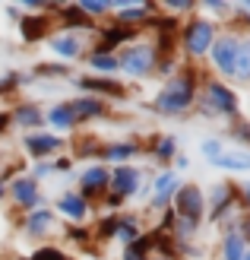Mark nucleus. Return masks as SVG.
I'll return each instance as SVG.
<instances>
[{
    "label": "nucleus",
    "mask_w": 250,
    "mask_h": 260,
    "mask_svg": "<svg viewBox=\"0 0 250 260\" xmlns=\"http://www.w3.org/2000/svg\"><path fill=\"white\" fill-rule=\"evenodd\" d=\"M51 225V213L48 210H38L32 219H29V232H45Z\"/></svg>",
    "instance_id": "nucleus-25"
},
{
    "label": "nucleus",
    "mask_w": 250,
    "mask_h": 260,
    "mask_svg": "<svg viewBox=\"0 0 250 260\" xmlns=\"http://www.w3.org/2000/svg\"><path fill=\"white\" fill-rule=\"evenodd\" d=\"M32 260H70V257H63L57 248H42V251H38Z\"/></svg>",
    "instance_id": "nucleus-30"
},
{
    "label": "nucleus",
    "mask_w": 250,
    "mask_h": 260,
    "mask_svg": "<svg viewBox=\"0 0 250 260\" xmlns=\"http://www.w3.org/2000/svg\"><path fill=\"white\" fill-rule=\"evenodd\" d=\"M117 67H124L127 73H146L149 67H152V51L149 48H130V51H124L121 57H117Z\"/></svg>",
    "instance_id": "nucleus-4"
},
{
    "label": "nucleus",
    "mask_w": 250,
    "mask_h": 260,
    "mask_svg": "<svg viewBox=\"0 0 250 260\" xmlns=\"http://www.w3.org/2000/svg\"><path fill=\"white\" fill-rule=\"evenodd\" d=\"M212 57H216V67H219L222 73H234V57H238V42H234L231 35L219 38V42H216V51H212Z\"/></svg>",
    "instance_id": "nucleus-5"
},
{
    "label": "nucleus",
    "mask_w": 250,
    "mask_h": 260,
    "mask_svg": "<svg viewBox=\"0 0 250 260\" xmlns=\"http://www.w3.org/2000/svg\"><path fill=\"white\" fill-rule=\"evenodd\" d=\"M22 35H25V42H35V38H42V35H45V19H38V16L22 19Z\"/></svg>",
    "instance_id": "nucleus-17"
},
{
    "label": "nucleus",
    "mask_w": 250,
    "mask_h": 260,
    "mask_svg": "<svg viewBox=\"0 0 250 260\" xmlns=\"http://www.w3.org/2000/svg\"><path fill=\"white\" fill-rule=\"evenodd\" d=\"M108 181H111V175L104 168H89L83 175V187H86V193H98V190L108 187Z\"/></svg>",
    "instance_id": "nucleus-9"
},
{
    "label": "nucleus",
    "mask_w": 250,
    "mask_h": 260,
    "mask_svg": "<svg viewBox=\"0 0 250 260\" xmlns=\"http://www.w3.org/2000/svg\"><path fill=\"white\" fill-rule=\"evenodd\" d=\"M155 155H159V159H171V155H174V140L165 137L159 146H155Z\"/></svg>",
    "instance_id": "nucleus-28"
},
{
    "label": "nucleus",
    "mask_w": 250,
    "mask_h": 260,
    "mask_svg": "<svg viewBox=\"0 0 250 260\" xmlns=\"http://www.w3.org/2000/svg\"><path fill=\"white\" fill-rule=\"evenodd\" d=\"M177 213L187 219V222H196L203 216V193L196 187H181L177 190Z\"/></svg>",
    "instance_id": "nucleus-3"
},
{
    "label": "nucleus",
    "mask_w": 250,
    "mask_h": 260,
    "mask_svg": "<svg viewBox=\"0 0 250 260\" xmlns=\"http://www.w3.org/2000/svg\"><path fill=\"white\" fill-rule=\"evenodd\" d=\"M177 190V175H162L159 178V184H155V206H165L168 203V197Z\"/></svg>",
    "instance_id": "nucleus-10"
},
{
    "label": "nucleus",
    "mask_w": 250,
    "mask_h": 260,
    "mask_svg": "<svg viewBox=\"0 0 250 260\" xmlns=\"http://www.w3.org/2000/svg\"><path fill=\"white\" fill-rule=\"evenodd\" d=\"M244 197H247V200H250V184H247V187H244Z\"/></svg>",
    "instance_id": "nucleus-39"
},
{
    "label": "nucleus",
    "mask_w": 250,
    "mask_h": 260,
    "mask_svg": "<svg viewBox=\"0 0 250 260\" xmlns=\"http://www.w3.org/2000/svg\"><path fill=\"white\" fill-rule=\"evenodd\" d=\"M7 121H10L7 114H0V130H7Z\"/></svg>",
    "instance_id": "nucleus-38"
},
{
    "label": "nucleus",
    "mask_w": 250,
    "mask_h": 260,
    "mask_svg": "<svg viewBox=\"0 0 250 260\" xmlns=\"http://www.w3.org/2000/svg\"><path fill=\"white\" fill-rule=\"evenodd\" d=\"M244 238H247V241H250V216H247V219H244Z\"/></svg>",
    "instance_id": "nucleus-37"
},
{
    "label": "nucleus",
    "mask_w": 250,
    "mask_h": 260,
    "mask_svg": "<svg viewBox=\"0 0 250 260\" xmlns=\"http://www.w3.org/2000/svg\"><path fill=\"white\" fill-rule=\"evenodd\" d=\"M136 178H139V175L133 172V168H117V172L111 175V181H108V184H114L117 197H127V193H133V190H136V184H139Z\"/></svg>",
    "instance_id": "nucleus-7"
},
{
    "label": "nucleus",
    "mask_w": 250,
    "mask_h": 260,
    "mask_svg": "<svg viewBox=\"0 0 250 260\" xmlns=\"http://www.w3.org/2000/svg\"><path fill=\"white\" fill-rule=\"evenodd\" d=\"M51 121H54L57 127H73V114H70V108L67 105H60V108H54V111H51Z\"/></svg>",
    "instance_id": "nucleus-24"
},
{
    "label": "nucleus",
    "mask_w": 250,
    "mask_h": 260,
    "mask_svg": "<svg viewBox=\"0 0 250 260\" xmlns=\"http://www.w3.org/2000/svg\"><path fill=\"white\" fill-rule=\"evenodd\" d=\"M219 149H222V146H219V140H206V143H203V152L209 155V159H216Z\"/></svg>",
    "instance_id": "nucleus-32"
},
{
    "label": "nucleus",
    "mask_w": 250,
    "mask_h": 260,
    "mask_svg": "<svg viewBox=\"0 0 250 260\" xmlns=\"http://www.w3.org/2000/svg\"><path fill=\"white\" fill-rule=\"evenodd\" d=\"M16 121H19V124H29V127H32V124H38V121H42V111H38L35 105H22V108L16 111Z\"/></svg>",
    "instance_id": "nucleus-22"
},
{
    "label": "nucleus",
    "mask_w": 250,
    "mask_h": 260,
    "mask_svg": "<svg viewBox=\"0 0 250 260\" xmlns=\"http://www.w3.org/2000/svg\"><path fill=\"white\" fill-rule=\"evenodd\" d=\"M13 197H16L22 206H35L38 203V184H35V178H19L16 184H13Z\"/></svg>",
    "instance_id": "nucleus-8"
},
{
    "label": "nucleus",
    "mask_w": 250,
    "mask_h": 260,
    "mask_svg": "<svg viewBox=\"0 0 250 260\" xmlns=\"http://www.w3.org/2000/svg\"><path fill=\"white\" fill-rule=\"evenodd\" d=\"M209 99H212V108L216 111H225V114H234L238 111V99H234L231 89H225L222 83H209Z\"/></svg>",
    "instance_id": "nucleus-6"
},
{
    "label": "nucleus",
    "mask_w": 250,
    "mask_h": 260,
    "mask_svg": "<svg viewBox=\"0 0 250 260\" xmlns=\"http://www.w3.org/2000/svg\"><path fill=\"white\" fill-rule=\"evenodd\" d=\"M219 168H234V172H247L250 168V155L247 152H238V155H216L212 159Z\"/></svg>",
    "instance_id": "nucleus-12"
},
{
    "label": "nucleus",
    "mask_w": 250,
    "mask_h": 260,
    "mask_svg": "<svg viewBox=\"0 0 250 260\" xmlns=\"http://www.w3.org/2000/svg\"><path fill=\"white\" fill-rule=\"evenodd\" d=\"M80 10H86V13H101V10H104V4H92V0H86Z\"/></svg>",
    "instance_id": "nucleus-35"
},
{
    "label": "nucleus",
    "mask_w": 250,
    "mask_h": 260,
    "mask_svg": "<svg viewBox=\"0 0 250 260\" xmlns=\"http://www.w3.org/2000/svg\"><path fill=\"white\" fill-rule=\"evenodd\" d=\"M67 108H70L73 118H89V114H98L104 105H101L98 99H76V102H70Z\"/></svg>",
    "instance_id": "nucleus-11"
},
{
    "label": "nucleus",
    "mask_w": 250,
    "mask_h": 260,
    "mask_svg": "<svg viewBox=\"0 0 250 260\" xmlns=\"http://www.w3.org/2000/svg\"><path fill=\"white\" fill-rule=\"evenodd\" d=\"M234 134H238L241 140H250V127H238V130H234Z\"/></svg>",
    "instance_id": "nucleus-36"
},
{
    "label": "nucleus",
    "mask_w": 250,
    "mask_h": 260,
    "mask_svg": "<svg viewBox=\"0 0 250 260\" xmlns=\"http://www.w3.org/2000/svg\"><path fill=\"white\" fill-rule=\"evenodd\" d=\"M92 67H98V70H117V57L111 54H92Z\"/></svg>",
    "instance_id": "nucleus-26"
},
{
    "label": "nucleus",
    "mask_w": 250,
    "mask_h": 260,
    "mask_svg": "<svg viewBox=\"0 0 250 260\" xmlns=\"http://www.w3.org/2000/svg\"><path fill=\"white\" fill-rule=\"evenodd\" d=\"M63 16H67V22H76V25H89V19L83 16V10H80V7H67V10H63Z\"/></svg>",
    "instance_id": "nucleus-29"
},
{
    "label": "nucleus",
    "mask_w": 250,
    "mask_h": 260,
    "mask_svg": "<svg viewBox=\"0 0 250 260\" xmlns=\"http://www.w3.org/2000/svg\"><path fill=\"white\" fill-rule=\"evenodd\" d=\"M225 260H244V238L238 232H231L225 238Z\"/></svg>",
    "instance_id": "nucleus-15"
},
{
    "label": "nucleus",
    "mask_w": 250,
    "mask_h": 260,
    "mask_svg": "<svg viewBox=\"0 0 250 260\" xmlns=\"http://www.w3.org/2000/svg\"><path fill=\"white\" fill-rule=\"evenodd\" d=\"M149 248H152V241H149V238H136V241H133V244H130V248H127L124 260H146Z\"/></svg>",
    "instance_id": "nucleus-19"
},
{
    "label": "nucleus",
    "mask_w": 250,
    "mask_h": 260,
    "mask_svg": "<svg viewBox=\"0 0 250 260\" xmlns=\"http://www.w3.org/2000/svg\"><path fill=\"white\" fill-rule=\"evenodd\" d=\"M51 48H54L60 57H76V54H80V42H76V38H70V35L54 38V42H51Z\"/></svg>",
    "instance_id": "nucleus-14"
},
{
    "label": "nucleus",
    "mask_w": 250,
    "mask_h": 260,
    "mask_svg": "<svg viewBox=\"0 0 250 260\" xmlns=\"http://www.w3.org/2000/svg\"><path fill=\"white\" fill-rule=\"evenodd\" d=\"M184 42H187V51L190 54H203V51H209V45H212V25L196 19L187 25V35H184Z\"/></svg>",
    "instance_id": "nucleus-2"
},
{
    "label": "nucleus",
    "mask_w": 250,
    "mask_h": 260,
    "mask_svg": "<svg viewBox=\"0 0 250 260\" xmlns=\"http://www.w3.org/2000/svg\"><path fill=\"white\" fill-rule=\"evenodd\" d=\"M130 35H133V29H108V32H104V45H101V51H108L111 45L124 42V38H130Z\"/></svg>",
    "instance_id": "nucleus-23"
},
{
    "label": "nucleus",
    "mask_w": 250,
    "mask_h": 260,
    "mask_svg": "<svg viewBox=\"0 0 250 260\" xmlns=\"http://www.w3.org/2000/svg\"><path fill=\"white\" fill-rule=\"evenodd\" d=\"M133 152H136V146H133V143H121V146H108V149H104L101 155H104V159H130Z\"/></svg>",
    "instance_id": "nucleus-21"
},
{
    "label": "nucleus",
    "mask_w": 250,
    "mask_h": 260,
    "mask_svg": "<svg viewBox=\"0 0 250 260\" xmlns=\"http://www.w3.org/2000/svg\"><path fill=\"white\" fill-rule=\"evenodd\" d=\"M244 260H250V254H247V257H244Z\"/></svg>",
    "instance_id": "nucleus-41"
},
{
    "label": "nucleus",
    "mask_w": 250,
    "mask_h": 260,
    "mask_svg": "<svg viewBox=\"0 0 250 260\" xmlns=\"http://www.w3.org/2000/svg\"><path fill=\"white\" fill-rule=\"evenodd\" d=\"M111 232H117V219H104V222H101V235H111Z\"/></svg>",
    "instance_id": "nucleus-34"
},
{
    "label": "nucleus",
    "mask_w": 250,
    "mask_h": 260,
    "mask_svg": "<svg viewBox=\"0 0 250 260\" xmlns=\"http://www.w3.org/2000/svg\"><path fill=\"white\" fill-rule=\"evenodd\" d=\"M25 146H29L32 152H38V155H45V152L60 149V140L57 137H29V140H25Z\"/></svg>",
    "instance_id": "nucleus-13"
},
{
    "label": "nucleus",
    "mask_w": 250,
    "mask_h": 260,
    "mask_svg": "<svg viewBox=\"0 0 250 260\" xmlns=\"http://www.w3.org/2000/svg\"><path fill=\"white\" fill-rule=\"evenodd\" d=\"M124 22H136V19H146V10H124L121 13Z\"/></svg>",
    "instance_id": "nucleus-31"
},
{
    "label": "nucleus",
    "mask_w": 250,
    "mask_h": 260,
    "mask_svg": "<svg viewBox=\"0 0 250 260\" xmlns=\"http://www.w3.org/2000/svg\"><path fill=\"white\" fill-rule=\"evenodd\" d=\"M0 197H4V181H0Z\"/></svg>",
    "instance_id": "nucleus-40"
},
{
    "label": "nucleus",
    "mask_w": 250,
    "mask_h": 260,
    "mask_svg": "<svg viewBox=\"0 0 250 260\" xmlns=\"http://www.w3.org/2000/svg\"><path fill=\"white\" fill-rule=\"evenodd\" d=\"M86 89H95V92H108V95H124V89L117 83H108V80H83Z\"/></svg>",
    "instance_id": "nucleus-20"
},
{
    "label": "nucleus",
    "mask_w": 250,
    "mask_h": 260,
    "mask_svg": "<svg viewBox=\"0 0 250 260\" xmlns=\"http://www.w3.org/2000/svg\"><path fill=\"white\" fill-rule=\"evenodd\" d=\"M38 73H67V67H57V63H42Z\"/></svg>",
    "instance_id": "nucleus-33"
},
{
    "label": "nucleus",
    "mask_w": 250,
    "mask_h": 260,
    "mask_svg": "<svg viewBox=\"0 0 250 260\" xmlns=\"http://www.w3.org/2000/svg\"><path fill=\"white\" fill-rule=\"evenodd\" d=\"M234 73L238 76H250V45H238V57H234Z\"/></svg>",
    "instance_id": "nucleus-18"
},
{
    "label": "nucleus",
    "mask_w": 250,
    "mask_h": 260,
    "mask_svg": "<svg viewBox=\"0 0 250 260\" xmlns=\"http://www.w3.org/2000/svg\"><path fill=\"white\" fill-rule=\"evenodd\" d=\"M193 102V83L187 80V76H181V80H174L165 92L159 95V111H171V114H177L184 111Z\"/></svg>",
    "instance_id": "nucleus-1"
},
{
    "label": "nucleus",
    "mask_w": 250,
    "mask_h": 260,
    "mask_svg": "<svg viewBox=\"0 0 250 260\" xmlns=\"http://www.w3.org/2000/svg\"><path fill=\"white\" fill-rule=\"evenodd\" d=\"M117 235H121L124 241H133V238H136V225H133V219H124V222H117Z\"/></svg>",
    "instance_id": "nucleus-27"
},
{
    "label": "nucleus",
    "mask_w": 250,
    "mask_h": 260,
    "mask_svg": "<svg viewBox=\"0 0 250 260\" xmlns=\"http://www.w3.org/2000/svg\"><path fill=\"white\" fill-rule=\"evenodd\" d=\"M60 213H67V216H73V219H83L86 216V203H83V197H63L60 200Z\"/></svg>",
    "instance_id": "nucleus-16"
}]
</instances>
